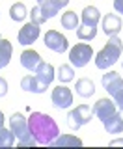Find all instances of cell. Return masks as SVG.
Returning <instances> with one entry per match:
<instances>
[{
  "label": "cell",
  "instance_id": "6da1fadb",
  "mask_svg": "<svg viewBox=\"0 0 123 149\" xmlns=\"http://www.w3.org/2000/svg\"><path fill=\"white\" fill-rule=\"evenodd\" d=\"M28 125H30L32 136L39 146H50L52 140L60 134L58 123L43 112H32V116L28 118Z\"/></svg>",
  "mask_w": 123,
  "mask_h": 149
},
{
  "label": "cell",
  "instance_id": "7a4b0ae2",
  "mask_svg": "<svg viewBox=\"0 0 123 149\" xmlns=\"http://www.w3.org/2000/svg\"><path fill=\"white\" fill-rule=\"evenodd\" d=\"M101 21V11L95 6H86L82 9V22L78 24L77 37L80 41H92L97 34V24Z\"/></svg>",
  "mask_w": 123,
  "mask_h": 149
},
{
  "label": "cell",
  "instance_id": "3957f363",
  "mask_svg": "<svg viewBox=\"0 0 123 149\" xmlns=\"http://www.w3.org/2000/svg\"><path fill=\"white\" fill-rule=\"evenodd\" d=\"M9 129H11V132L15 134V138H17V146H21V147H34V146H37L36 138L32 136V132H30L28 119L22 114H19V112L11 114V118H9Z\"/></svg>",
  "mask_w": 123,
  "mask_h": 149
},
{
  "label": "cell",
  "instance_id": "277c9868",
  "mask_svg": "<svg viewBox=\"0 0 123 149\" xmlns=\"http://www.w3.org/2000/svg\"><path fill=\"white\" fill-rule=\"evenodd\" d=\"M121 50H123V43L117 36H110L106 47L103 50H99L97 56H95V65L97 69H106V67H112L121 56Z\"/></svg>",
  "mask_w": 123,
  "mask_h": 149
},
{
  "label": "cell",
  "instance_id": "5b68a950",
  "mask_svg": "<svg viewBox=\"0 0 123 149\" xmlns=\"http://www.w3.org/2000/svg\"><path fill=\"white\" fill-rule=\"evenodd\" d=\"M101 82H103V88L110 93L112 101L116 102L117 112L123 116V80H121L120 73L110 71V73L103 74V80Z\"/></svg>",
  "mask_w": 123,
  "mask_h": 149
},
{
  "label": "cell",
  "instance_id": "8992f818",
  "mask_svg": "<svg viewBox=\"0 0 123 149\" xmlns=\"http://www.w3.org/2000/svg\"><path fill=\"white\" fill-rule=\"evenodd\" d=\"M92 118H93V108H89L88 104H80L67 114V127L71 130H78L82 125L89 123Z\"/></svg>",
  "mask_w": 123,
  "mask_h": 149
},
{
  "label": "cell",
  "instance_id": "52a82bcc",
  "mask_svg": "<svg viewBox=\"0 0 123 149\" xmlns=\"http://www.w3.org/2000/svg\"><path fill=\"white\" fill-rule=\"evenodd\" d=\"M92 56H93L92 45H86V43H78L69 50V60L75 67H84V65H88V62L92 60Z\"/></svg>",
  "mask_w": 123,
  "mask_h": 149
},
{
  "label": "cell",
  "instance_id": "ba28073f",
  "mask_svg": "<svg viewBox=\"0 0 123 149\" xmlns=\"http://www.w3.org/2000/svg\"><path fill=\"white\" fill-rule=\"evenodd\" d=\"M45 45H47V49H50L52 52H65L67 50V37L65 36H62L60 32H56V30H49L45 34Z\"/></svg>",
  "mask_w": 123,
  "mask_h": 149
},
{
  "label": "cell",
  "instance_id": "9c48e42d",
  "mask_svg": "<svg viewBox=\"0 0 123 149\" xmlns=\"http://www.w3.org/2000/svg\"><path fill=\"white\" fill-rule=\"evenodd\" d=\"M50 99H52V104L56 108H69L71 104H73V93L67 86H56L52 90V95H50Z\"/></svg>",
  "mask_w": 123,
  "mask_h": 149
},
{
  "label": "cell",
  "instance_id": "30bf717a",
  "mask_svg": "<svg viewBox=\"0 0 123 149\" xmlns=\"http://www.w3.org/2000/svg\"><path fill=\"white\" fill-rule=\"evenodd\" d=\"M117 112V106H116V102L112 101V99H99L95 104H93V116H97L99 119H106V118H110V116H114Z\"/></svg>",
  "mask_w": 123,
  "mask_h": 149
},
{
  "label": "cell",
  "instance_id": "8fae6325",
  "mask_svg": "<svg viewBox=\"0 0 123 149\" xmlns=\"http://www.w3.org/2000/svg\"><path fill=\"white\" fill-rule=\"evenodd\" d=\"M37 37H39V24H34V22H28V24H24L19 30V45H32L37 41Z\"/></svg>",
  "mask_w": 123,
  "mask_h": 149
},
{
  "label": "cell",
  "instance_id": "7c38bea8",
  "mask_svg": "<svg viewBox=\"0 0 123 149\" xmlns=\"http://www.w3.org/2000/svg\"><path fill=\"white\" fill-rule=\"evenodd\" d=\"M121 19L114 15V13H106L105 17H103V32H105L106 36H117L121 32Z\"/></svg>",
  "mask_w": 123,
  "mask_h": 149
},
{
  "label": "cell",
  "instance_id": "4fadbf2b",
  "mask_svg": "<svg viewBox=\"0 0 123 149\" xmlns=\"http://www.w3.org/2000/svg\"><path fill=\"white\" fill-rule=\"evenodd\" d=\"M21 88L24 91H30V93H43V91H47L49 86L41 82L36 74H26V77L21 80Z\"/></svg>",
  "mask_w": 123,
  "mask_h": 149
},
{
  "label": "cell",
  "instance_id": "5bb4252c",
  "mask_svg": "<svg viewBox=\"0 0 123 149\" xmlns=\"http://www.w3.org/2000/svg\"><path fill=\"white\" fill-rule=\"evenodd\" d=\"M43 60H41L39 52H36V50H24V52L21 54V65L28 71H36L37 65H39Z\"/></svg>",
  "mask_w": 123,
  "mask_h": 149
},
{
  "label": "cell",
  "instance_id": "9a60e30c",
  "mask_svg": "<svg viewBox=\"0 0 123 149\" xmlns=\"http://www.w3.org/2000/svg\"><path fill=\"white\" fill-rule=\"evenodd\" d=\"M34 73H36V77L39 78L41 82L47 84V86H49V84L54 80V77H56V69L50 63H45V62H41L39 65H37V69Z\"/></svg>",
  "mask_w": 123,
  "mask_h": 149
},
{
  "label": "cell",
  "instance_id": "2e32d148",
  "mask_svg": "<svg viewBox=\"0 0 123 149\" xmlns=\"http://www.w3.org/2000/svg\"><path fill=\"white\" fill-rule=\"evenodd\" d=\"M103 125H105L106 132H110V134H120V132H123V116L120 114V112H116L114 116L103 119Z\"/></svg>",
  "mask_w": 123,
  "mask_h": 149
},
{
  "label": "cell",
  "instance_id": "e0dca14e",
  "mask_svg": "<svg viewBox=\"0 0 123 149\" xmlns=\"http://www.w3.org/2000/svg\"><path fill=\"white\" fill-rule=\"evenodd\" d=\"M75 90H77V93H78L80 97L88 99V97H92L93 93H95V84L89 80V78H78Z\"/></svg>",
  "mask_w": 123,
  "mask_h": 149
},
{
  "label": "cell",
  "instance_id": "ac0fdd59",
  "mask_svg": "<svg viewBox=\"0 0 123 149\" xmlns=\"http://www.w3.org/2000/svg\"><path fill=\"white\" fill-rule=\"evenodd\" d=\"M50 146H56V147H64V146H82V140L73 136V134H58Z\"/></svg>",
  "mask_w": 123,
  "mask_h": 149
},
{
  "label": "cell",
  "instance_id": "d6986e66",
  "mask_svg": "<svg viewBox=\"0 0 123 149\" xmlns=\"http://www.w3.org/2000/svg\"><path fill=\"white\" fill-rule=\"evenodd\" d=\"M11 54H13V47L8 39H0V69L6 67L11 60Z\"/></svg>",
  "mask_w": 123,
  "mask_h": 149
},
{
  "label": "cell",
  "instance_id": "ffe728a7",
  "mask_svg": "<svg viewBox=\"0 0 123 149\" xmlns=\"http://www.w3.org/2000/svg\"><path fill=\"white\" fill-rule=\"evenodd\" d=\"M78 24H80V21H78V17H77L75 11H65L64 15H62V26H64L65 30H77Z\"/></svg>",
  "mask_w": 123,
  "mask_h": 149
},
{
  "label": "cell",
  "instance_id": "44dd1931",
  "mask_svg": "<svg viewBox=\"0 0 123 149\" xmlns=\"http://www.w3.org/2000/svg\"><path fill=\"white\" fill-rule=\"evenodd\" d=\"M9 17H11V21H17V22H21V21H24V19L28 17V11H26V6L24 4H21V2H17V4H13L11 8H9Z\"/></svg>",
  "mask_w": 123,
  "mask_h": 149
},
{
  "label": "cell",
  "instance_id": "7402d4cb",
  "mask_svg": "<svg viewBox=\"0 0 123 149\" xmlns=\"http://www.w3.org/2000/svg\"><path fill=\"white\" fill-rule=\"evenodd\" d=\"M56 78L62 82V84H65V82H71L75 78V71H73V67L71 65H65V63H62L60 67H58V71H56Z\"/></svg>",
  "mask_w": 123,
  "mask_h": 149
},
{
  "label": "cell",
  "instance_id": "603a6c76",
  "mask_svg": "<svg viewBox=\"0 0 123 149\" xmlns=\"http://www.w3.org/2000/svg\"><path fill=\"white\" fill-rule=\"evenodd\" d=\"M15 143V134L11 132V129L0 127V147H11Z\"/></svg>",
  "mask_w": 123,
  "mask_h": 149
},
{
  "label": "cell",
  "instance_id": "cb8c5ba5",
  "mask_svg": "<svg viewBox=\"0 0 123 149\" xmlns=\"http://www.w3.org/2000/svg\"><path fill=\"white\" fill-rule=\"evenodd\" d=\"M30 17H32V22H34V24H43V22H47V15H45L43 9H41V6L32 8Z\"/></svg>",
  "mask_w": 123,
  "mask_h": 149
},
{
  "label": "cell",
  "instance_id": "d4e9b609",
  "mask_svg": "<svg viewBox=\"0 0 123 149\" xmlns=\"http://www.w3.org/2000/svg\"><path fill=\"white\" fill-rule=\"evenodd\" d=\"M6 93H8V82H6V78L0 77V97H4Z\"/></svg>",
  "mask_w": 123,
  "mask_h": 149
},
{
  "label": "cell",
  "instance_id": "484cf974",
  "mask_svg": "<svg viewBox=\"0 0 123 149\" xmlns=\"http://www.w3.org/2000/svg\"><path fill=\"white\" fill-rule=\"evenodd\" d=\"M50 2H52L58 9H62V8H65V6L69 4V0H50Z\"/></svg>",
  "mask_w": 123,
  "mask_h": 149
},
{
  "label": "cell",
  "instance_id": "4316f807",
  "mask_svg": "<svg viewBox=\"0 0 123 149\" xmlns=\"http://www.w3.org/2000/svg\"><path fill=\"white\" fill-rule=\"evenodd\" d=\"M114 9L123 15V0H114Z\"/></svg>",
  "mask_w": 123,
  "mask_h": 149
},
{
  "label": "cell",
  "instance_id": "83f0119b",
  "mask_svg": "<svg viewBox=\"0 0 123 149\" xmlns=\"http://www.w3.org/2000/svg\"><path fill=\"white\" fill-rule=\"evenodd\" d=\"M110 146H123V140H114V142H110Z\"/></svg>",
  "mask_w": 123,
  "mask_h": 149
},
{
  "label": "cell",
  "instance_id": "f1b7e54d",
  "mask_svg": "<svg viewBox=\"0 0 123 149\" xmlns=\"http://www.w3.org/2000/svg\"><path fill=\"white\" fill-rule=\"evenodd\" d=\"M0 127H4V114L0 112Z\"/></svg>",
  "mask_w": 123,
  "mask_h": 149
},
{
  "label": "cell",
  "instance_id": "f546056e",
  "mask_svg": "<svg viewBox=\"0 0 123 149\" xmlns=\"http://www.w3.org/2000/svg\"><path fill=\"white\" fill-rule=\"evenodd\" d=\"M43 2H47V0H37V4H43Z\"/></svg>",
  "mask_w": 123,
  "mask_h": 149
},
{
  "label": "cell",
  "instance_id": "4dcf8cb0",
  "mask_svg": "<svg viewBox=\"0 0 123 149\" xmlns=\"http://www.w3.org/2000/svg\"><path fill=\"white\" fill-rule=\"evenodd\" d=\"M121 67H123V63H121Z\"/></svg>",
  "mask_w": 123,
  "mask_h": 149
}]
</instances>
